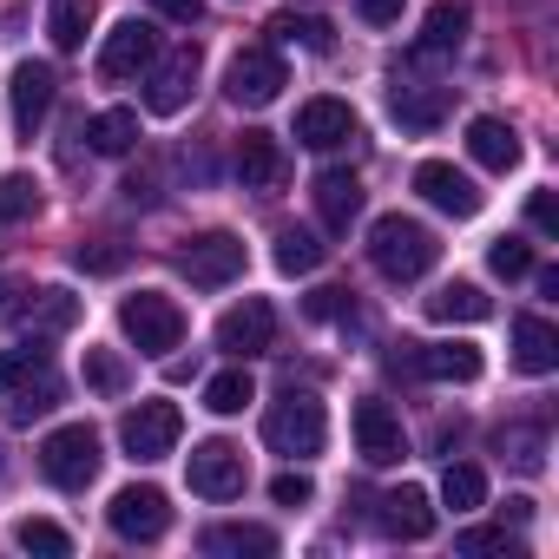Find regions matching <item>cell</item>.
Segmentation results:
<instances>
[{
	"label": "cell",
	"instance_id": "cell-1",
	"mask_svg": "<svg viewBox=\"0 0 559 559\" xmlns=\"http://www.w3.org/2000/svg\"><path fill=\"white\" fill-rule=\"evenodd\" d=\"M435 257H441V243H435L428 224H415L402 211H389V217L369 224V263L389 276V284H415V276H428Z\"/></svg>",
	"mask_w": 559,
	"mask_h": 559
},
{
	"label": "cell",
	"instance_id": "cell-2",
	"mask_svg": "<svg viewBox=\"0 0 559 559\" xmlns=\"http://www.w3.org/2000/svg\"><path fill=\"white\" fill-rule=\"evenodd\" d=\"M323 435H330L323 402H317V395H304V389H284V395L270 402V415H263V441H270L276 454H290V461L317 454V448H323Z\"/></svg>",
	"mask_w": 559,
	"mask_h": 559
},
{
	"label": "cell",
	"instance_id": "cell-3",
	"mask_svg": "<svg viewBox=\"0 0 559 559\" xmlns=\"http://www.w3.org/2000/svg\"><path fill=\"white\" fill-rule=\"evenodd\" d=\"M119 330H126V343L139 356H171L185 343V310L171 297H158V290H139V297L119 304Z\"/></svg>",
	"mask_w": 559,
	"mask_h": 559
},
{
	"label": "cell",
	"instance_id": "cell-4",
	"mask_svg": "<svg viewBox=\"0 0 559 559\" xmlns=\"http://www.w3.org/2000/svg\"><path fill=\"white\" fill-rule=\"evenodd\" d=\"M40 474L60 487V493H86L93 474H99V435L86 421H67L40 441Z\"/></svg>",
	"mask_w": 559,
	"mask_h": 559
},
{
	"label": "cell",
	"instance_id": "cell-5",
	"mask_svg": "<svg viewBox=\"0 0 559 559\" xmlns=\"http://www.w3.org/2000/svg\"><path fill=\"white\" fill-rule=\"evenodd\" d=\"M178 270L191 276L198 290H224V284H237V276H243V237L204 230V237H191V243L178 250Z\"/></svg>",
	"mask_w": 559,
	"mask_h": 559
},
{
	"label": "cell",
	"instance_id": "cell-6",
	"mask_svg": "<svg viewBox=\"0 0 559 559\" xmlns=\"http://www.w3.org/2000/svg\"><path fill=\"white\" fill-rule=\"evenodd\" d=\"M178 435H185V415H178L171 402H139V408H126V421H119V448H126L132 461H165V454L178 448Z\"/></svg>",
	"mask_w": 559,
	"mask_h": 559
},
{
	"label": "cell",
	"instance_id": "cell-7",
	"mask_svg": "<svg viewBox=\"0 0 559 559\" xmlns=\"http://www.w3.org/2000/svg\"><path fill=\"white\" fill-rule=\"evenodd\" d=\"M284 86H290V80H284V60H276L270 47H243V53L224 67V99H230V106H250V112L270 106Z\"/></svg>",
	"mask_w": 559,
	"mask_h": 559
},
{
	"label": "cell",
	"instance_id": "cell-8",
	"mask_svg": "<svg viewBox=\"0 0 559 559\" xmlns=\"http://www.w3.org/2000/svg\"><path fill=\"white\" fill-rule=\"evenodd\" d=\"M270 343H276V310H270L263 297H243L237 310L217 317V349H224V356L250 362V356H270Z\"/></svg>",
	"mask_w": 559,
	"mask_h": 559
},
{
	"label": "cell",
	"instance_id": "cell-9",
	"mask_svg": "<svg viewBox=\"0 0 559 559\" xmlns=\"http://www.w3.org/2000/svg\"><path fill=\"white\" fill-rule=\"evenodd\" d=\"M185 480H191V493H204V500H237V493H243V454H237L230 441H198V448L185 454Z\"/></svg>",
	"mask_w": 559,
	"mask_h": 559
},
{
	"label": "cell",
	"instance_id": "cell-10",
	"mask_svg": "<svg viewBox=\"0 0 559 559\" xmlns=\"http://www.w3.org/2000/svg\"><path fill=\"white\" fill-rule=\"evenodd\" d=\"M106 520H112V533H119V539L152 546V539H165L171 507H165V493H158V487H119V493H112V507H106Z\"/></svg>",
	"mask_w": 559,
	"mask_h": 559
},
{
	"label": "cell",
	"instance_id": "cell-11",
	"mask_svg": "<svg viewBox=\"0 0 559 559\" xmlns=\"http://www.w3.org/2000/svg\"><path fill=\"white\" fill-rule=\"evenodd\" d=\"M158 60V34L145 27V21H119L112 34H106V47H99V80H139L145 67Z\"/></svg>",
	"mask_w": 559,
	"mask_h": 559
},
{
	"label": "cell",
	"instance_id": "cell-12",
	"mask_svg": "<svg viewBox=\"0 0 559 559\" xmlns=\"http://www.w3.org/2000/svg\"><path fill=\"white\" fill-rule=\"evenodd\" d=\"M191 86H198V47H178V53H165V60L145 67V106H152L158 119L185 112Z\"/></svg>",
	"mask_w": 559,
	"mask_h": 559
},
{
	"label": "cell",
	"instance_id": "cell-13",
	"mask_svg": "<svg viewBox=\"0 0 559 559\" xmlns=\"http://www.w3.org/2000/svg\"><path fill=\"white\" fill-rule=\"evenodd\" d=\"M408 356H395V369L428 376V382H474L480 376V349L474 343H402Z\"/></svg>",
	"mask_w": 559,
	"mask_h": 559
},
{
	"label": "cell",
	"instance_id": "cell-14",
	"mask_svg": "<svg viewBox=\"0 0 559 559\" xmlns=\"http://www.w3.org/2000/svg\"><path fill=\"white\" fill-rule=\"evenodd\" d=\"M356 448L369 467H395L408 454V435H402V415L389 402H356Z\"/></svg>",
	"mask_w": 559,
	"mask_h": 559
},
{
	"label": "cell",
	"instance_id": "cell-15",
	"mask_svg": "<svg viewBox=\"0 0 559 559\" xmlns=\"http://www.w3.org/2000/svg\"><path fill=\"white\" fill-rule=\"evenodd\" d=\"M14 132L21 139H34L40 132V119L53 112V93H60V80H53V67L47 60H27V67H14Z\"/></svg>",
	"mask_w": 559,
	"mask_h": 559
},
{
	"label": "cell",
	"instance_id": "cell-16",
	"mask_svg": "<svg viewBox=\"0 0 559 559\" xmlns=\"http://www.w3.org/2000/svg\"><path fill=\"white\" fill-rule=\"evenodd\" d=\"M415 191H421L435 211H448V217H474V211H480V185H474L467 171H454L448 158H428V165L415 171Z\"/></svg>",
	"mask_w": 559,
	"mask_h": 559
},
{
	"label": "cell",
	"instance_id": "cell-17",
	"mask_svg": "<svg viewBox=\"0 0 559 559\" xmlns=\"http://www.w3.org/2000/svg\"><path fill=\"white\" fill-rule=\"evenodd\" d=\"M237 178H243V191H284V178H290L284 145L270 132H243L237 139Z\"/></svg>",
	"mask_w": 559,
	"mask_h": 559
},
{
	"label": "cell",
	"instance_id": "cell-18",
	"mask_svg": "<svg viewBox=\"0 0 559 559\" xmlns=\"http://www.w3.org/2000/svg\"><path fill=\"white\" fill-rule=\"evenodd\" d=\"M349 139H356V112H349L343 99H310V106L297 112V145L336 152V145H349Z\"/></svg>",
	"mask_w": 559,
	"mask_h": 559
},
{
	"label": "cell",
	"instance_id": "cell-19",
	"mask_svg": "<svg viewBox=\"0 0 559 559\" xmlns=\"http://www.w3.org/2000/svg\"><path fill=\"white\" fill-rule=\"evenodd\" d=\"M389 112H395L408 132H435V126L448 119V93L428 86V80H402V73H395V86H389Z\"/></svg>",
	"mask_w": 559,
	"mask_h": 559
},
{
	"label": "cell",
	"instance_id": "cell-20",
	"mask_svg": "<svg viewBox=\"0 0 559 559\" xmlns=\"http://www.w3.org/2000/svg\"><path fill=\"white\" fill-rule=\"evenodd\" d=\"M198 546L211 559H270L276 552V533L270 526H250V520H224V526H204Z\"/></svg>",
	"mask_w": 559,
	"mask_h": 559
},
{
	"label": "cell",
	"instance_id": "cell-21",
	"mask_svg": "<svg viewBox=\"0 0 559 559\" xmlns=\"http://www.w3.org/2000/svg\"><path fill=\"white\" fill-rule=\"evenodd\" d=\"M467 152H474V165H487V171H513L520 165V132L507 126V119H467Z\"/></svg>",
	"mask_w": 559,
	"mask_h": 559
},
{
	"label": "cell",
	"instance_id": "cell-22",
	"mask_svg": "<svg viewBox=\"0 0 559 559\" xmlns=\"http://www.w3.org/2000/svg\"><path fill=\"white\" fill-rule=\"evenodd\" d=\"M513 362L526 376H552L559 369V330L546 317H513Z\"/></svg>",
	"mask_w": 559,
	"mask_h": 559
},
{
	"label": "cell",
	"instance_id": "cell-23",
	"mask_svg": "<svg viewBox=\"0 0 559 559\" xmlns=\"http://www.w3.org/2000/svg\"><path fill=\"white\" fill-rule=\"evenodd\" d=\"M376 507H382V526H389L395 539H428V533H435V500H428L421 487H395V493H382Z\"/></svg>",
	"mask_w": 559,
	"mask_h": 559
},
{
	"label": "cell",
	"instance_id": "cell-24",
	"mask_svg": "<svg viewBox=\"0 0 559 559\" xmlns=\"http://www.w3.org/2000/svg\"><path fill=\"white\" fill-rule=\"evenodd\" d=\"M317 217H323L330 230H349V224L362 217V178H356V171H323V178H317Z\"/></svg>",
	"mask_w": 559,
	"mask_h": 559
},
{
	"label": "cell",
	"instance_id": "cell-25",
	"mask_svg": "<svg viewBox=\"0 0 559 559\" xmlns=\"http://www.w3.org/2000/svg\"><path fill=\"white\" fill-rule=\"evenodd\" d=\"M467 27H474L467 0H435V8H428V21H421V53H428V60H441V53H461Z\"/></svg>",
	"mask_w": 559,
	"mask_h": 559
},
{
	"label": "cell",
	"instance_id": "cell-26",
	"mask_svg": "<svg viewBox=\"0 0 559 559\" xmlns=\"http://www.w3.org/2000/svg\"><path fill=\"white\" fill-rule=\"evenodd\" d=\"M0 402H8V421H40V415H53V408H60V376H53V362L34 369V376L14 382V389H0Z\"/></svg>",
	"mask_w": 559,
	"mask_h": 559
},
{
	"label": "cell",
	"instance_id": "cell-27",
	"mask_svg": "<svg viewBox=\"0 0 559 559\" xmlns=\"http://www.w3.org/2000/svg\"><path fill=\"white\" fill-rule=\"evenodd\" d=\"M428 317L435 323H480V317H493V297L480 284H441L428 297Z\"/></svg>",
	"mask_w": 559,
	"mask_h": 559
},
{
	"label": "cell",
	"instance_id": "cell-28",
	"mask_svg": "<svg viewBox=\"0 0 559 559\" xmlns=\"http://www.w3.org/2000/svg\"><path fill=\"white\" fill-rule=\"evenodd\" d=\"M323 257H330V243L317 230H304V224L276 230V270L284 276H310V270H323Z\"/></svg>",
	"mask_w": 559,
	"mask_h": 559
},
{
	"label": "cell",
	"instance_id": "cell-29",
	"mask_svg": "<svg viewBox=\"0 0 559 559\" xmlns=\"http://www.w3.org/2000/svg\"><path fill=\"white\" fill-rule=\"evenodd\" d=\"M86 139H93L99 158H126V152L139 145V112H132V106H112V112H99V119L86 126Z\"/></svg>",
	"mask_w": 559,
	"mask_h": 559
},
{
	"label": "cell",
	"instance_id": "cell-30",
	"mask_svg": "<svg viewBox=\"0 0 559 559\" xmlns=\"http://www.w3.org/2000/svg\"><path fill=\"white\" fill-rule=\"evenodd\" d=\"M250 402H257V382H250V376H243V362H237V369H224V376H211V382H204V408H211V415H243V408H250Z\"/></svg>",
	"mask_w": 559,
	"mask_h": 559
},
{
	"label": "cell",
	"instance_id": "cell-31",
	"mask_svg": "<svg viewBox=\"0 0 559 559\" xmlns=\"http://www.w3.org/2000/svg\"><path fill=\"white\" fill-rule=\"evenodd\" d=\"M47 34H53V47H60V53L86 47V34H93V0H53Z\"/></svg>",
	"mask_w": 559,
	"mask_h": 559
},
{
	"label": "cell",
	"instance_id": "cell-32",
	"mask_svg": "<svg viewBox=\"0 0 559 559\" xmlns=\"http://www.w3.org/2000/svg\"><path fill=\"white\" fill-rule=\"evenodd\" d=\"M270 34H276V40H290V47H310V53H330V47H336V27L317 21V14H276Z\"/></svg>",
	"mask_w": 559,
	"mask_h": 559
},
{
	"label": "cell",
	"instance_id": "cell-33",
	"mask_svg": "<svg viewBox=\"0 0 559 559\" xmlns=\"http://www.w3.org/2000/svg\"><path fill=\"white\" fill-rule=\"evenodd\" d=\"M34 211H40V178L8 171V178H0V224H27Z\"/></svg>",
	"mask_w": 559,
	"mask_h": 559
},
{
	"label": "cell",
	"instance_id": "cell-34",
	"mask_svg": "<svg viewBox=\"0 0 559 559\" xmlns=\"http://www.w3.org/2000/svg\"><path fill=\"white\" fill-rule=\"evenodd\" d=\"M80 323V297L73 290H40L34 297V336H60Z\"/></svg>",
	"mask_w": 559,
	"mask_h": 559
},
{
	"label": "cell",
	"instance_id": "cell-35",
	"mask_svg": "<svg viewBox=\"0 0 559 559\" xmlns=\"http://www.w3.org/2000/svg\"><path fill=\"white\" fill-rule=\"evenodd\" d=\"M441 500H448L454 513H474V507L487 500V474H480V467H467V461H454V467L441 474Z\"/></svg>",
	"mask_w": 559,
	"mask_h": 559
},
{
	"label": "cell",
	"instance_id": "cell-36",
	"mask_svg": "<svg viewBox=\"0 0 559 559\" xmlns=\"http://www.w3.org/2000/svg\"><path fill=\"white\" fill-rule=\"evenodd\" d=\"M500 454H507L513 467H526V474H533V467L546 461V428H520V421H513V428H500Z\"/></svg>",
	"mask_w": 559,
	"mask_h": 559
},
{
	"label": "cell",
	"instance_id": "cell-37",
	"mask_svg": "<svg viewBox=\"0 0 559 559\" xmlns=\"http://www.w3.org/2000/svg\"><path fill=\"white\" fill-rule=\"evenodd\" d=\"M14 546H21V552H47V559H67V552H73V539H67L53 520H21V526H14Z\"/></svg>",
	"mask_w": 559,
	"mask_h": 559
},
{
	"label": "cell",
	"instance_id": "cell-38",
	"mask_svg": "<svg viewBox=\"0 0 559 559\" xmlns=\"http://www.w3.org/2000/svg\"><path fill=\"white\" fill-rule=\"evenodd\" d=\"M487 270H493V276H507V284H520V276H533V250H526L520 237H493Z\"/></svg>",
	"mask_w": 559,
	"mask_h": 559
},
{
	"label": "cell",
	"instance_id": "cell-39",
	"mask_svg": "<svg viewBox=\"0 0 559 559\" xmlns=\"http://www.w3.org/2000/svg\"><path fill=\"white\" fill-rule=\"evenodd\" d=\"M86 382H93L99 395H126V362H119L112 349H86Z\"/></svg>",
	"mask_w": 559,
	"mask_h": 559
},
{
	"label": "cell",
	"instance_id": "cell-40",
	"mask_svg": "<svg viewBox=\"0 0 559 559\" xmlns=\"http://www.w3.org/2000/svg\"><path fill=\"white\" fill-rule=\"evenodd\" d=\"M34 369H47V349H40V336H34V343H21V349H8V356H0V389H14V382H27Z\"/></svg>",
	"mask_w": 559,
	"mask_h": 559
},
{
	"label": "cell",
	"instance_id": "cell-41",
	"mask_svg": "<svg viewBox=\"0 0 559 559\" xmlns=\"http://www.w3.org/2000/svg\"><path fill=\"white\" fill-rule=\"evenodd\" d=\"M454 546H461V552H474V559H480V552H507V559L520 552V539H513L507 526H467V533H461Z\"/></svg>",
	"mask_w": 559,
	"mask_h": 559
},
{
	"label": "cell",
	"instance_id": "cell-42",
	"mask_svg": "<svg viewBox=\"0 0 559 559\" xmlns=\"http://www.w3.org/2000/svg\"><path fill=\"white\" fill-rule=\"evenodd\" d=\"M73 263L93 270V276H112V270H126V250H119V243H80Z\"/></svg>",
	"mask_w": 559,
	"mask_h": 559
},
{
	"label": "cell",
	"instance_id": "cell-43",
	"mask_svg": "<svg viewBox=\"0 0 559 559\" xmlns=\"http://www.w3.org/2000/svg\"><path fill=\"white\" fill-rule=\"evenodd\" d=\"M270 500H276V507H310L317 487H310V474H276V480H270Z\"/></svg>",
	"mask_w": 559,
	"mask_h": 559
},
{
	"label": "cell",
	"instance_id": "cell-44",
	"mask_svg": "<svg viewBox=\"0 0 559 559\" xmlns=\"http://www.w3.org/2000/svg\"><path fill=\"white\" fill-rule=\"evenodd\" d=\"M526 224H533L539 237H559V198H552V191H533V198H526Z\"/></svg>",
	"mask_w": 559,
	"mask_h": 559
},
{
	"label": "cell",
	"instance_id": "cell-45",
	"mask_svg": "<svg viewBox=\"0 0 559 559\" xmlns=\"http://www.w3.org/2000/svg\"><path fill=\"white\" fill-rule=\"evenodd\" d=\"M349 310H356L349 290H317V297H310V317H323V323H330V317H349Z\"/></svg>",
	"mask_w": 559,
	"mask_h": 559
},
{
	"label": "cell",
	"instance_id": "cell-46",
	"mask_svg": "<svg viewBox=\"0 0 559 559\" xmlns=\"http://www.w3.org/2000/svg\"><path fill=\"white\" fill-rule=\"evenodd\" d=\"M356 14H362L369 27H395V21H402V0H356Z\"/></svg>",
	"mask_w": 559,
	"mask_h": 559
},
{
	"label": "cell",
	"instance_id": "cell-47",
	"mask_svg": "<svg viewBox=\"0 0 559 559\" xmlns=\"http://www.w3.org/2000/svg\"><path fill=\"white\" fill-rule=\"evenodd\" d=\"M152 8H158L165 21H185V27H191V21H204V0H152Z\"/></svg>",
	"mask_w": 559,
	"mask_h": 559
},
{
	"label": "cell",
	"instance_id": "cell-48",
	"mask_svg": "<svg viewBox=\"0 0 559 559\" xmlns=\"http://www.w3.org/2000/svg\"><path fill=\"white\" fill-rule=\"evenodd\" d=\"M21 297H27V290L14 284V276H0V323H14V317H21Z\"/></svg>",
	"mask_w": 559,
	"mask_h": 559
}]
</instances>
